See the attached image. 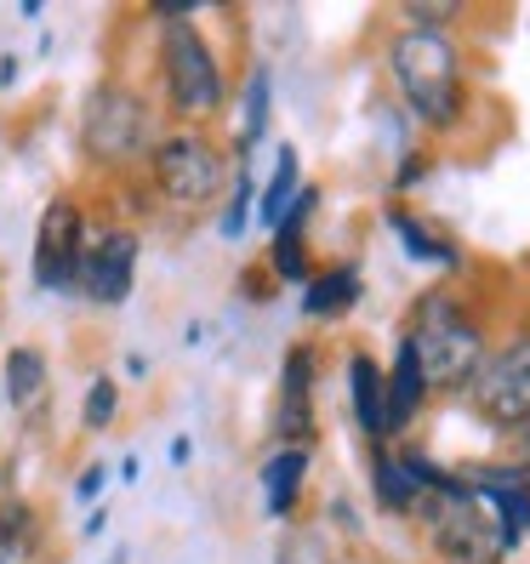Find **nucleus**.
<instances>
[{"label":"nucleus","mask_w":530,"mask_h":564,"mask_svg":"<svg viewBox=\"0 0 530 564\" xmlns=\"http://www.w3.org/2000/svg\"><path fill=\"white\" fill-rule=\"evenodd\" d=\"M388 80L400 91V104L411 109L417 126L428 131H456L468 115V57H462L456 29H411L400 23L388 41Z\"/></svg>","instance_id":"nucleus-1"},{"label":"nucleus","mask_w":530,"mask_h":564,"mask_svg":"<svg viewBox=\"0 0 530 564\" xmlns=\"http://www.w3.org/2000/svg\"><path fill=\"white\" fill-rule=\"evenodd\" d=\"M400 343L417 354L428 393H468L479 359L490 354V330L479 319V308H468V296L434 285L411 303V325L400 330Z\"/></svg>","instance_id":"nucleus-2"},{"label":"nucleus","mask_w":530,"mask_h":564,"mask_svg":"<svg viewBox=\"0 0 530 564\" xmlns=\"http://www.w3.org/2000/svg\"><path fill=\"white\" fill-rule=\"evenodd\" d=\"M154 91H160V109L172 115V126H212L228 109V69L212 46V35L194 12L160 23V41H154Z\"/></svg>","instance_id":"nucleus-3"},{"label":"nucleus","mask_w":530,"mask_h":564,"mask_svg":"<svg viewBox=\"0 0 530 564\" xmlns=\"http://www.w3.org/2000/svg\"><path fill=\"white\" fill-rule=\"evenodd\" d=\"M160 109L143 86H131L120 75L97 80L80 104V160L91 172H131V165H143L149 149L160 143Z\"/></svg>","instance_id":"nucleus-4"},{"label":"nucleus","mask_w":530,"mask_h":564,"mask_svg":"<svg viewBox=\"0 0 530 564\" xmlns=\"http://www.w3.org/2000/svg\"><path fill=\"white\" fill-rule=\"evenodd\" d=\"M143 172H149L154 200L165 212H183V217L223 206L228 183H235V165H228V154L217 149V138L206 126H165L160 143L143 160Z\"/></svg>","instance_id":"nucleus-5"},{"label":"nucleus","mask_w":530,"mask_h":564,"mask_svg":"<svg viewBox=\"0 0 530 564\" xmlns=\"http://www.w3.org/2000/svg\"><path fill=\"white\" fill-rule=\"evenodd\" d=\"M462 400L502 440L530 416V325H513L502 343H490V354L479 359V371H474Z\"/></svg>","instance_id":"nucleus-6"},{"label":"nucleus","mask_w":530,"mask_h":564,"mask_svg":"<svg viewBox=\"0 0 530 564\" xmlns=\"http://www.w3.org/2000/svg\"><path fill=\"white\" fill-rule=\"evenodd\" d=\"M138 262H143V240L138 228L126 223H97L86 235V251H80V274H75V291L97 308H120L131 291H138Z\"/></svg>","instance_id":"nucleus-7"},{"label":"nucleus","mask_w":530,"mask_h":564,"mask_svg":"<svg viewBox=\"0 0 530 564\" xmlns=\"http://www.w3.org/2000/svg\"><path fill=\"white\" fill-rule=\"evenodd\" d=\"M91 235V217L75 194H57L46 200L41 223H35V251H29V274H35V291H75L80 274V251Z\"/></svg>","instance_id":"nucleus-8"},{"label":"nucleus","mask_w":530,"mask_h":564,"mask_svg":"<svg viewBox=\"0 0 530 564\" xmlns=\"http://www.w3.org/2000/svg\"><path fill=\"white\" fill-rule=\"evenodd\" d=\"M314 348L296 343L285 348V365H280V400H274V445H314L320 422H314Z\"/></svg>","instance_id":"nucleus-9"},{"label":"nucleus","mask_w":530,"mask_h":564,"mask_svg":"<svg viewBox=\"0 0 530 564\" xmlns=\"http://www.w3.org/2000/svg\"><path fill=\"white\" fill-rule=\"evenodd\" d=\"M320 212V183H309L296 194V206L280 217V228L269 235V274L285 285H309L314 280V262H309V217Z\"/></svg>","instance_id":"nucleus-10"},{"label":"nucleus","mask_w":530,"mask_h":564,"mask_svg":"<svg viewBox=\"0 0 530 564\" xmlns=\"http://www.w3.org/2000/svg\"><path fill=\"white\" fill-rule=\"evenodd\" d=\"M309 468H314V445H274L262 456V513L269 519H291L296 502H303V485H309Z\"/></svg>","instance_id":"nucleus-11"},{"label":"nucleus","mask_w":530,"mask_h":564,"mask_svg":"<svg viewBox=\"0 0 530 564\" xmlns=\"http://www.w3.org/2000/svg\"><path fill=\"white\" fill-rule=\"evenodd\" d=\"M348 411L366 440H377V445L388 440V382H382V365L366 348L348 354Z\"/></svg>","instance_id":"nucleus-12"},{"label":"nucleus","mask_w":530,"mask_h":564,"mask_svg":"<svg viewBox=\"0 0 530 564\" xmlns=\"http://www.w3.org/2000/svg\"><path fill=\"white\" fill-rule=\"evenodd\" d=\"M388 228H393V240H400V251L411 262H422V269H462V246L451 235H440L428 217H417L405 206H388Z\"/></svg>","instance_id":"nucleus-13"},{"label":"nucleus","mask_w":530,"mask_h":564,"mask_svg":"<svg viewBox=\"0 0 530 564\" xmlns=\"http://www.w3.org/2000/svg\"><path fill=\"white\" fill-rule=\"evenodd\" d=\"M382 382H388V440H400L405 427L422 416V405H428L422 365H417V354L405 343L393 348V365H382Z\"/></svg>","instance_id":"nucleus-14"},{"label":"nucleus","mask_w":530,"mask_h":564,"mask_svg":"<svg viewBox=\"0 0 530 564\" xmlns=\"http://www.w3.org/2000/svg\"><path fill=\"white\" fill-rule=\"evenodd\" d=\"M371 496H377V508L382 513H400V519H417L422 513V485H417V474L405 468V456L393 451V445H377L371 451Z\"/></svg>","instance_id":"nucleus-15"},{"label":"nucleus","mask_w":530,"mask_h":564,"mask_svg":"<svg viewBox=\"0 0 530 564\" xmlns=\"http://www.w3.org/2000/svg\"><path fill=\"white\" fill-rule=\"evenodd\" d=\"M359 291H366V280H359L354 262H331V269H320L303 285V314L309 319H343L359 303Z\"/></svg>","instance_id":"nucleus-16"},{"label":"nucleus","mask_w":530,"mask_h":564,"mask_svg":"<svg viewBox=\"0 0 530 564\" xmlns=\"http://www.w3.org/2000/svg\"><path fill=\"white\" fill-rule=\"evenodd\" d=\"M309 183H303V160H296V149L285 143V149H274V172H269V183L257 188V223L269 228H280V217L296 206V194H303Z\"/></svg>","instance_id":"nucleus-17"},{"label":"nucleus","mask_w":530,"mask_h":564,"mask_svg":"<svg viewBox=\"0 0 530 564\" xmlns=\"http://www.w3.org/2000/svg\"><path fill=\"white\" fill-rule=\"evenodd\" d=\"M0 388H7V405L12 411H35L46 400V354L41 348H7V365H0Z\"/></svg>","instance_id":"nucleus-18"},{"label":"nucleus","mask_w":530,"mask_h":564,"mask_svg":"<svg viewBox=\"0 0 530 564\" xmlns=\"http://www.w3.org/2000/svg\"><path fill=\"white\" fill-rule=\"evenodd\" d=\"M41 553V513L23 496H0V564H35Z\"/></svg>","instance_id":"nucleus-19"},{"label":"nucleus","mask_w":530,"mask_h":564,"mask_svg":"<svg viewBox=\"0 0 530 564\" xmlns=\"http://www.w3.org/2000/svg\"><path fill=\"white\" fill-rule=\"evenodd\" d=\"M269 115H274V75L257 63L251 80H246V91H240V138H235L240 165L262 149V138H269Z\"/></svg>","instance_id":"nucleus-20"},{"label":"nucleus","mask_w":530,"mask_h":564,"mask_svg":"<svg viewBox=\"0 0 530 564\" xmlns=\"http://www.w3.org/2000/svg\"><path fill=\"white\" fill-rule=\"evenodd\" d=\"M251 212H257V177H251V165H235V183H228V194H223L217 235H223V240H240L246 223H251Z\"/></svg>","instance_id":"nucleus-21"},{"label":"nucleus","mask_w":530,"mask_h":564,"mask_svg":"<svg viewBox=\"0 0 530 564\" xmlns=\"http://www.w3.org/2000/svg\"><path fill=\"white\" fill-rule=\"evenodd\" d=\"M115 416H120V382L115 377H91L86 400H80V427L86 434H109Z\"/></svg>","instance_id":"nucleus-22"},{"label":"nucleus","mask_w":530,"mask_h":564,"mask_svg":"<svg viewBox=\"0 0 530 564\" xmlns=\"http://www.w3.org/2000/svg\"><path fill=\"white\" fill-rule=\"evenodd\" d=\"M97 496H104V468H86L75 479V502H97Z\"/></svg>","instance_id":"nucleus-23"},{"label":"nucleus","mask_w":530,"mask_h":564,"mask_svg":"<svg viewBox=\"0 0 530 564\" xmlns=\"http://www.w3.org/2000/svg\"><path fill=\"white\" fill-rule=\"evenodd\" d=\"M428 172V160L422 154H411V160H400V172H393V188H417V177Z\"/></svg>","instance_id":"nucleus-24"},{"label":"nucleus","mask_w":530,"mask_h":564,"mask_svg":"<svg viewBox=\"0 0 530 564\" xmlns=\"http://www.w3.org/2000/svg\"><path fill=\"white\" fill-rule=\"evenodd\" d=\"M508 445L519 451V456H513V468H530V416H524V422L513 427V434H508Z\"/></svg>","instance_id":"nucleus-25"},{"label":"nucleus","mask_w":530,"mask_h":564,"mask_svg":"<svg viewBox=\"0 0 530 564\" xmlns=\"http://www.w3.org/2000/svg\"><path fill=\"white\" fill-rule=\"evenodd\" d=\"M165 462H172V468H188V462H194V445H188V434H177L172 445H165Z\"/></svg>","instance_id":"nucleus-26"},{"label":"nucleus","mask_w":530,"mask_h":564,"mask_svg":"<svg viewBox=\"0 0 530 564\" xmlns=\"http://www.w3.org/2000/svg\"><path fill=\"white\" fill-rule=\"evenodd\" d=\"M138 474H143V462H138V456H126V462H120V479H126V485H138Z\"/></svg>","instance_id":"nucleus-27"}]
</instances>
